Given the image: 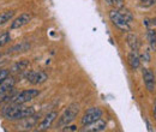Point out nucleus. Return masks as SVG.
<instances>
[{
    "instance_id": "nucleus-3",
    "label": "nucleus",
    "mask_w": 156,
    "mask_h": 132,
    "mask_svg": "<svg viewBox=\"0 0 156 132\" xmlns=\"http://www.w3.org/2000/svg\"><path fill=\"white\" fill-rule=\"evenodd\" d=\"M16 84V78L13 76H7L0 84V103L7 101L13 96V89Z\"/></svg>"
},
{
    "instance_id": "nucleus-10",
    "label": "nucleus",
    "mask_w": 156,
    "mask_h": 132,
    "mask_svg": "<svg viewBox=\"0 0 156 132\" xmlns=\"http://www.w3.org/2000/svg\"><path fill=\"white\" fill-rule=\"evenodd\" d=\"M31 20V15L30 13H27V12H24V13H22L17 18L15 19L12 23H11V29L12 30H16V29H20V28H23L24 25H27L29 22Z\"/></svg>"
},
{
    "instance_id": "nucleus-5",
    "label": "nucleus",
    "mask_w": 156,
    "mask_h": 132,
    "mask_svg": "<svg viewBox=\"0 0 156 132\" xmlns=\"http://www.w3.org/2000/svg\"><path fill=\"white\" fill-rule=\"evenodd\" d=\"M109 18L112 20V23L117 27L118 29H120L121 31H124V33L131 31L130 23L119 13V11H118L117 9H113V10L109 12Z\"/></svg>"
},
{
    "instance_id": "nucleus-2",
    "label": "nucleus",
    "mask_w": 156,
    "mask_h": 132,
    "mask_svg": "<svg viewBox=\"0 0 156 132\" xmlns=\"http://www.w3.org/2000/svg\"><path fill=\"white\" fill-rule=\"evenodd\" d=\"M79 113V105L78 103H71L65 111L61 114V116L59 118L58 127H64L66 125H70Z\"/></svg>"
},
{
    "instance_id": "nucleus-27",
    "label": "nucleus",
    "mask_w": 156,
    "mask_h": 132,
    "mask_svg": "<svg viewBox=\"0 0 156 132\" xmlns=\"http://www.w3.org/2000/svg\"><path fill=\"white\" fill-rule=\"evenodd\" d=\"M154 116L156 119V101H155V105H154Z\"/></svg>"
},
{
    "instance_id": "nucleus-15",
    "label": "nucleus",
    "mask_w": 156,
    "mask_h": 132,
    "mask_svg": "<svg viewBox=\"0 0 156 132\" xmlns=\"http://www.w3.org/2000/svg\"><path fill=\"white\" fill-rule=\"evenodd\" d=\"M127 60H129V64H130V66H131L132 70H137V69L139 67V61H140V59L138 57L137 52H131V53H129Z\"/></svg>"
},
{
    "instance_id": "nucleus-19",
    "label": "nucleus",
    "mask_w": 156,
    "mask_h": 132,
    "mask_svg": "<svg viewBox=\"0 0 156 132\" xmlns=\"http://www.w3.org/2000/svg\"><path fill=\"white\" fill-rule=\"evenodd\" d=\"M13 16H15V11H12V10L11 11H5V12L0 13V25H4L9 20H11Z\"/></svg>"
},
{
    "instance_id": "nucleus-4",
    "label": "nucleus",
    "mask_w": 156,
    "mask_h": 132,
    "mask_svg": "<svg viewBox=\"0 0 156 132\" xmlns=\"http://www.w3.org/2000/svg\"><path fill=\"white\" fill-rule=\"evenodd\" d=\"M40 95V91L37 89H27V90H22L18 94L13 95L10 98V103H15V105H24L31 100H34L36 96Z\"/></svg>"
},
{
    "instance_id": "nucleus-25",
    "label": "nucleus",
    "mask_w": 156,
    "mask_h": 132,
    "mask_svg": "<svg viewBox=\"0 0 156 132\" xmlns=\"http://www.w3.org/2000/svg\"><path fill=\"white\" fill-rule=\"evenodd\" d=\"M154 4H156V0H147V2H145L147 6H151Z\"/></svg>"
},
{
    "instance_id": "nucleus-11",
    "label": "nucleus",
    "mask_w": 156,
    "mask_h": 132,
    "mask_svg": "<svg viewBox=\"0 0 156 132\" xmlns=\"http://www.w3.org/2000/svg\"><path fill=\"white\" fill-rule=\"evenodd\" d=\"M106 127H107V123H106L103 119L100 118L96 121H94V123H91V124L84 126L83 131L84 132H101V131H105Z\"/></svg>"
},
{
    "instance_id": "nucleus-9",
    "label": "nucleus",
    "mask_w": 156,
    "mask_h": 132,
    "mask_svg": "<svg viewBox=\"0 0 156 132\" xmlns=\"http://www.w3.org/2000/svg\"><path fill=\"white\" fill-rule=\"evenodd\" d=\"M143 80H144V84H145L147 89L150 93H153L156 88V82L154 73L149 69H143Z\"/></svg>"
},
{
    "instance_id": "nucleus-8",
    "label": "nucleus",
    "mask_w": 156,
    "mask_h": 132,
    "mask_svg": "<svg viewBox=\"0 0 156 132\" xmlns=\"http://www.w3.org/2000/svg\"><path fill=\"white\" fill-rule=\"evenodd\" d=\"M37 120H39V116H37V115H34V114H33V115H29V116L22 119V121H20L16 127H17L18 130H24V131L31 130L33 127L36 126Z\"/></svg>"
},
{
    "instance_id": "nucleus-17",
    "label": "nucleus",
    "mask_w": 156,
    "mask_h": 132,
    "mask_svg": "<svg viewBox=\"0 0 156 132\" xmlns=\"http://www.w3.org/2000/svg\"><path fill=\"white\" fill-rule=\"evenodd\" d=\"M148 40H149L150 48L154 52H156V31L154 29H149L148 30Z\"/></svg>"
},
{
    "instance_id": "nucleus-6",
    "label": "nucleus",
    "mask_w": 156,
    "mask_h": 132,
    "mask_svg": "<svg viewBox=\"0 0 156 132\" xmlns=\"http://www.w3.org/2000/svg\"><path fill=\"white\" fill-rule=\"evenodd\" d=\"M102 114H103L102 109L98 108V107L89 108V109L84 113L83 118L80 119V124H82V126H87V125H89V124L96 121L98 119H100V118L102 116Z\"/></svg>"
},
{
    "instance_id": "nucleus-22",
    "label": "nucleus",
    "mask_w": 156,
    "mask_h": 132,
    "mask_svg": "<svg viewBox=\"0 0 156 132\" xmlns=\"http://www.w3.org/2000/svg\"><path fill=\"white\" fill-rule=\"evenodd\" d=\"M142 59H143V61H150V54H149V51H144V53L142 54Z\"/></svg>"
},
{
    "instance_id": "nucleus-12",
    "label": "nucleus",
    "mask_w": 156,
    "mask_h": 132,
    "mask_svg": "<svg viewBox=\"0 0 156 132\" xmlns=\"http://www.w3.org/2000/svg\"><path fill=\"white\" fill-rule=\"evenodd\" d=\"M57 116H58V113H57V112H51V113H48L43 119H42V121L37 125V130H39V131L48 130V129L52 126V124H53V121L55 120Z\"/></svg>"
},
{
    "instance_id": "nucleus-24",
    "label": "nucleus",
    "mask_w": 156,
    "mask_h": 132,
    "mask_svg": "<svg viewBox=\"0 0 156 132\" xmlns=\"http://www.w3.org/2000/svg\"><path fill=\"white\" fill-rule=\"evenodd\" d=\"M145 24H147V25H156V18L145 20Z\"/></svg>"
},
{
    "instance_id": "nucleus-14",
    "label": "nucleus",
    "mask_w": 156,
    "mask_h": 132,
    "mask_svg": "<svg viewBox=\"0 0 156 132\" xmlns=\"http://www.w3.org/2000/svg\"><path fill=\"white\" fill-rule=\"evenodd\" d=\"M127 45L130 46L132 52H137L139 49V41H138V37L135 34L129 33V35H127Z\"/></svg>"
},
{
    "instance_id": "nucleus-26",
    "label": "nucleus",
    "mask_w": 156,
    "mask_h": 132,
    "mask_svg": "<svg viewBox=\"0 0 156 132\" xmlns=\"http://www.w3.org/2000/svg\"><path fill=\"white\" fill-rule=\"evenodd\" d=\"M109 6H113V0H105Z\"/></svg>"
},
{
    "instance_id": "nucleus-13",
    "label": "nucleus",
    "mask_w": 156,
    "mask_h": 132,
    "mask_svg": "<svg viewBox=\"0 0 156 132\" xmlns=\"http://www.w3.org/2000/svg\"><path fill=\"white\" fill-rule=\"evenodd\" d=\"M30 48V43L25 42V41H22L20 43H17L15 46H12L11 48L7 49V53H18V52H25Z\"/></svg>"
},
{
    "instance_id": "nucleus-18",
    "label": "nucleus",
    "mask_w": 156,
    "mask_h": 132,
    "mask_svg": "<svg viewBox=\"0 0 156 132\" xmlns=\"http://www.w3.org/2000/svg\"><path fill=\"white\" fill-rule=\"evenodd\" d=\"M117 10L119 11V13L126 19L129 23L133 20V15H132V12H131L129 9H126L125 6H122V7H120V9H117Z\"/></svg>"
},
{
    "instance_id": "nucleus-23",
    "label": "nucleus",
    "mask_w": 156,
    "mask_h": 132,
    "mask_svg": "<svg viewBox=\"0 0 156 132\" xmlns=\"http://www.w3.org/2000/svg\"><path fill=\"white\" fill-rule=\"evenodd\" d=\"M77 126H75V125H71V126H69V125H66V127L65 129H62V131H77Z\"/></svg>"
},
{
    "instance_id": "nucleus-1",
    "label": "nucleus",
    "mask_w": 156,
    "mask_h": 132,
    "mask_svg": "<svg viewBox=\"0 0 156 132\" xmlns=\"http://www.w3.org/2000/svg\"><path fill=\"white\" fill-rule=\"evenodd\" d=\"M1 113L7 120H22L29 115L35 114V109L34 107H27L24 105L9 103L5 108H2Z\"/></svg>"
},
{
    "instance_id": "nucleus-28",
    "label": "nucleus",
    "mask_w": 156,
    "mask_h": 132,
    "mask_svg": "<svg viewBox=\"0 0 156 132\" xmlns=\"http://www.w3.org/2000/svg\"><path fill=\"white\" fill-rule=\"evenodd\" d=\"M140 1H142L143 4H145V2H147V0H140Z\"/></svg>"
},
{
    "instance_id": "nucleus-7",
    "label": "nucleus",
    "mask_w": 156,
    "mask_h": 132,
    "mask_svg": "<svg viewBox=\"0 0 156 132\" xmlns=\"http://www.w3.org/2000/svg\"><path fill=\"white\" fill-rule=\"evenodd\" d=\"M25 79L34 85H40L44 83L48 79V76L46 75L43 71H28L25 73Z\"/></svg>"
},
{
    "instance_id": "nucleus-20",
    "label": "nucleus",
    "mask_w": 156,
    "mask_h": 132,
    "mask_svg": "<svg viewBox=\"0 0 156 132\" xmlns=\"http://www.w3.org/2000/svg\"><path fill=\"white\" fill-rule=\"evenodd\" d=\"M11 41V35L10 33H4L0 35V47H4L5 45H7Z\"/></svg>"
},
{
    "instance_id": "nucleus-21",
    "label": "nucleus",
    "mask_w": 156,
    "mask_h": 132,
    "mask_svg": "<svg viewBox=\"0 0 156 132\" xmlns=\"http://www.w3.org/2000/svg\"><path fill=\"white\" fill-rule=\"evenodd\" d=\"M9 76V71L7 70H0V84L4 82V79Z\"/></svg>"
},
{
    "instance_id": "nucleus-16",
    "label": "nucleus",
    "mask_w": 156,
    "mask_h": 132,
    "mask_svg": "<svg viewBox=\"0 0 156 132\" xmlns=\"http://www.w3.org/2000/svg\"><path fill=\"white\" fill-rule=\"evenodd\" d=\"M29 61H27V60H22L20 62H17V64H15L13 66H12V69H11V71L12 72H22V71H24V70H27L28 67H29Z\"/></svg>"
}]
</instances>
